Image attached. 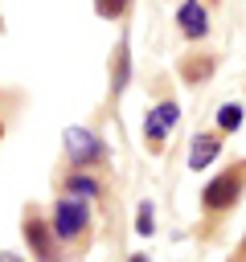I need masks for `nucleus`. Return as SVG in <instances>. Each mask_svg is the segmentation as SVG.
Returning a JSON list of instances; mask_svg holds the SVG:
<instances>
[{"label":"nucleus","mask_w":246,"mask_h":262,"mask_svg":"<svg viewBox=\"0 0 246 262\" xmlns=\"http://www.w3.org/2000/svg\"><path fill=\"white\" fill-rule=\"evenodd\" d=\"M242 184H246V168L221 172V176H213V180L201 188V205H205L209 213H221V209H230V205L242 196Z\"/></svg>","instance_id":"1"},{"label":"nucleus","mask_w":246,"mask_h":262,"mask_svg":"<svg viewBox=\"0 0 246 262\" xmlns=\"http://www.w3.org/2000/svg\"><path fill=\"white\" fill-rule=\"evenodd\" d=\"M86 225H90V209H86V201H78V196H61V201L53 205V233H57L61 242L82 237Z\"/></svg>","instance_id":"2"},{"label":"nucleus","mask_w":246,"mask_h":262,"mask_svg":"<svg viewBox=\"0 0 246 262\" xmlns=\"http://www.w3.org/2000/svg\"><path fill=\"white\" fill-rule=\"evenodd\" d=\"M66 156H70V164H74V168H86V164L102 160V156H107V147H102V139H98V135H90L86 127H66Z\"/></svg>","instance_id":"3"},{"label":"nucleus","mask_w":246,"mask_h":262,"mask_svg":"<svg viewBox=\"0 0 246 262\" xmlns=\"http://www.w3.org/2000/svg\"><path fill=\"white\" fill-rule=\"evenodd\" d=\"M176 119H180V106H176V102H160V106H152L148 119H144V135H148V143L156 147V143L176 127Z\"/></svg>","instance_id":"4"},{"label":"nucleus","mask_w":246,"mask_h":262,"mask_svg":"<svg viewBox=\"0 0 246 262\" xmlns=\"http://www.w3.org/2000/svg\"><path fill=\"white\" fill-rule=\"evenodd\" d=\"M53 225H41L37 217H29L25 221V242H29V250L37 254V262H57V246H53Z\"/></svg>","instance_id":"5"},{"label":"nucleus","mask_w":246,"mask_h":262,"mask_svg":"<svg viewBox=\"0 0 246 262\" xmlns=\"http://www.w3.org/2000/svg\"><path fill=\"white\" fill-rule=\"evenodd\" d=\"M176 25H180V33H184V37H205L209 16H205V8H201L197 0H184V4L176 8Z\"/></svg>","instance_id":"6"},{"label":"nucleus","mask_w":246,"mask_h":262,"mask_svg":"<svg viewBox=\"0 0 246 262\" xmlns=\"http://www.w3.org/2000/svg\"><path fill=\"white\" fill-rule=\"evenodd\" d=\"M217 151H221V143H217V135H197L193 139V147H189V168L197 172V168H209L213 160H217Z\"/></svg>","instance_id":"7"},{"label":"nucleus","mask_w":246,"mask_h":262,"mask_svg":"<svg viewBox=\"0 0 246 262\" xmlns=\"http://www.w3.org/2000/svg\"><path fill=\"white\" fill-rule=\"evenodd\" d=\"M66 196H78V201H86V196H98V180H90V176L74 172V176L66 180Z\"/></svg>","instance_id":"8"},{"label":"nucleus","mask_w":246,"mask_h":262,"mask_svg":"<svg viewBox=\"0 0 246 262\" xmlns=\"http://www.w3.org/2000/svg\"><path fill=\"white\" fill-rule=\"evenodd\" d=\"M238 123H242V106H238V102H225V106L217 111V127H221V131H234Z\"/></svg>","instance_id":"9"},{"label":"nucleus","mask_w":246,"mask_h":262,"mask_svg":"<svg viewBox=\"0 0 246 262\" xmlns=\"http://www.w3.org/2000/svg\"><path fill=\"white\" fill-rule=\"evenodd\" d=\"M123 82H127V45H119V49H115V82H111V90L119 94V90H123Z\"/></svg>","instance_id":"10"},{"label":"nucleus","mask_w":246,"mask_h":262,"mask_svg":"<svg viewBox=\"0 0 246 262\" xmlns=\"http://www.w3.org/2000/svg\"><path fill=\"white\" fill-rule=\"evenodd\" d=\"M152 213H156V209H152V201H139V213H135V233H144V237H148V233H156Z\"/></svg>","instance_id":"11"},{"label":"nucleus","mask_w":246,"mask_h":262,"mask_svg":"<svg viewBox=\"0 0 246 262\" xmlns=\"http://www.w3.org/2000/svg\"><path fill=\"white\" fill-rule=\"evenodd\" d=\"M123 8H127V0H94V12H98V16H107V20L123 16Z\"/></svg>","instance_id":"12"},{"label":"nucleus","mask_w":246,"mask_h":262,"mask_svg":"<svg viewBox=\"0 0 246 262\" xmlns=\"http://www.w3.org/2000/svg\"><path fill=\"white\" fill-rule=\"evenodd\" d=\"M127 262H148V254H131V258H127Z\"/></svg>","instance_id":"13"},{"label":"nucleus","mask_w":246,"mask_h":262,"mask_svg":"<svg viewBox=\"0 0 246 262\" xmlns=\"http://www.w3.org/2000/svg\"><path fill=\"white\" fill-rule=\"evenodd\" d=\"M0 262H20V258L16 254H0Z\"/></svg>","instance_id":"14"},{"label":"nucleus","mask_w":246,"mask_h":262,"mask_svg":"<svg viewBox=\"0 0 246 262\" xmlns=\"http://www.w3.org/2000/svg\"><path fill=\"white\" fill-rule=\"evenodd\" d=\"M242 254H246V242H242Z\"/></svg>","instance_id":"15"}]
</instances>
